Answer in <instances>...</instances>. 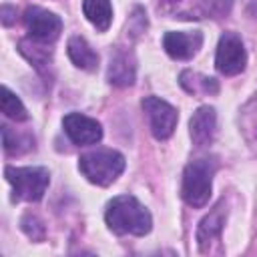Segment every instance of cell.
I'll return each instance as SVG.
<instances>
[{
    "label": "cell",
    "mask_w": 257,
    "mask_h": 257,
    "mask_svg": "<svg viewBox=\"0 0 257 257\" xmlns=\"http://www.w3.org/2000/svg\"><path fill=\"white\" fill-rule=\"evenodd\" d=\"M80 173L98 187H108L124 171V157L112 149H98L78 159Z\"/></svg>",
    "instance_id": "3957f363"
},
{
    "label": "cell",
    "mask_w": 257,
    "mask_h": 257,
    "mask_svg": "<svg viewBox=\"0 0 257 257\" xmlns=\"http://www.w3.org/2000/svg\"><path fill=\"white\" fill-rule=\"evenodd\" d=\"M82 12L86 20L100 32L108 30L112 22V6L110 0H82Z\"/></svg>",
    "instance_id": "5bb4252c"
},
{
    "label": "cell",
    "mask_w": 257,
    "mask_h": 257,
    "mask_svg": "<svg viewBox=\"0 0 257 257\" xmlns=\"http://www.w3.org/2000/svg\"><path fill=\"white\" fill-rule=\"evenodd\" d=\"M46 42H42V40H36V38H24V40H20V52L36 66V68H42V66H46L48 62H50V56H52V50L50 48H46L44 46Z\"/></svg>",
    "instance_id": "e0dca14e"
},
{
    "label": "cell",
    "mask_w": 257,
    "mask_h": 257,
    "mask_svg": "<svg viewBox=\"0 0 257 257\" xmlns=\"http://www.w3.org/2000/svg\"><path fill=\"white\" fill-rule=\"evenodd\" d=\"M215 131H217V114H215V108L205 104V106H199L191 120H189V133H191V139L197 147H207L213 137H215Z\"/></svg>",
    "instance_id": "7c38bea8"
},
{
    "label": "cell",
    "mask_w": 257,
    "mask_h": 257,
    "mask_svg": "<svg viewBox=\"0 0 257 257\" xmlns=\"http://www.w3.org/2000/svg\"><path fill=\"white\" fill-rule=\"evenodd\" d=\"M104 221L108 229L116 235L143 237L153 227L151 213L133 195H118L112 201H108L106 211H104Z\"/></svg>",
    "instance_id": "6da1fadb"
},
{
    "label": "cell",
    "mask_w": 257,
    "mask_h": 257,
    "mask_svg": "<svg viewBox=\"0 0 257 257\" xmlns=\"http://www.w3.org/2000/svg\"><path fill=\"white\" fill-rule=\"evenodd\" d=\"M161 10L171 14V18H183V20H197L207 14L201 0H161Z\"/></svg>",
    "instance_id": "2e32d148"
},
{
    "label": "cell",
    "mask_w": 257,
    "mask_h": 257,
    "mask_svg": "<svg viewBox=\"0 0 257 257\" xmlns=\"http://www.w3.org/2000/svg\"><path fill=\"white\" fill-rule=\"evenodd\" d=\"M108 82L114 86H131L137 76V60L135 54L126 48H114L108 60Z\"/></svg>",
    "instance_id": "8fae6325"
},
{
    "label": "cell",
    "mask_w": 257,
    "mask_h": 257,
    "mask_svg": "<svg viewBox=\"0 0 257 257\" xmlns=\"http://www.w3.org/2000/svg\"><path fill=\"white\" fill-rule=\"evenodd\" d=\"M245 64H247V52L243 40L235 32H225L217 44V54H215L217 70L225 76H235L245 70Z\"/></svg>",
    "instance_id": "8992f818"
},
{
    "label": "cell",
    "mask_w": 257,
    "mask_h": 257,
    "mask_svg": "<svg viewBox=\"0 0 257 257\" xmlns=\"http://www.w3.org/2000/svg\"><path fill=\"white\" fill-rule=\"evenodd\" d=\"M225 217H227L225 205L219 203L207 217L201 219V223L197 227V243H199L201 253H213V243H219V239H221Z\"/></svg>",
    "instance_id": "30bf717a"
},
{
    "label": "cell",
    "mask_w": 257,
    "mask_h": 257,
    "mask_svg": "<svg viewBox=\"0 0 257 257\" xmlns=\"http://www.w3.org/2000/svg\"><path fill=\"white\" fill-rule=\"evenodd\" d=\"M20 225H22L24 233H26L32 241H42V239H44V225H42V221H40L36 215H32V213L24 215L22 221H20Z\"/></svg>",
    "instance_id": "44dd1931"
},
{
    "label": "cell",
    "mask_w": 257,
    "mask_h": 257,
    "mask_svg": "<svg viewBox=\"0 0 257 257\" xmlns=\"http://www.w3.org/2000/svg\"><path fill=\"white\" fill-rule=\"evenodd\" d=\"M4 175L18 201H40L50 183L44 167H6Z\"/></svg>",
    "instance_id": "277c9868"
},
{
    "label": "cell",
    "mask_w": 257,
    "mask_h": 257,
    "mask_svg": "<svg viewBox=\"0 0 257 257\" xmlns=\"http://www.w3.org/2000/svg\"><path fill=\"white\" fill-rule=\"evenodd\" d=\"M201 46H203V34L199 30H193V32H175V30H171L163 36V48L175 60L193 58L199 52Z\"/></svg>",
    "instance_id": "9c48e42d"
},
{
    "label": "cell",
    "mask_w": 257,
    "mask_h": 257,
    "mask_svg": "<svg viewBox=\"0 0 257 257\" xmlns=\"http://www.w3.org/2000/svg\"><path fill=\"white\" fill-rule=\"evenodd\" d=\"M209 8L217 16H227L233 8V0H209Z\"/></svg>",
    "instance_id": "7402d4cb"
},
{
    "label": "cell",
    "mask_w": 257,
    "mask_h": 257,
    "mask_svg": "<svg viewBox=\"0 0 257 257\" xmlns=\"http://www.w3.org/2000/svg\"><path fill=\"white\" fill-rule=\"evenodd\" d=\"M22 141H30V139L16 135V133L10 131V126L2 124V143H4V151H6L8 155H20V153L28 151L30 145H26V143L22 145Z\"/></svg>",
    "instance_id": "ffe728a7"
},
{
    "label": "cell",
    "mask_w": 257,
    "mask_h": 257,
    "mask_svg": "<svg viewBox=\"0 0 257 257\" xmlns=\"http://www.w3.org/2000/svg\"><path fill=\"white\" fill-rule=\"evenodd\" d=\"M2 96H0V108L2 112L12 118V120H26L28 118V112H26V106L22 104V100L8 88V86H2Z\"/></svg>",
    "instance_id": "d6986e66"
},
{
    "label": "cell",
    "mask_w": 257,
    "mask_h": 257,
    "mask_svg": "<svg viewBox=\"0 0 257 257\" xmlns=\"http://www.w3.org/2000/svg\"><path fill=\"white\" fill-rule=\"evenodd\" d=\"M10 14H16V10L10 8V6H2V24H4V26H10V24H12L14 18H12Z\"/></svg>",
    "instance_id": "603a6c76"
},
{
    "label": "cell",
    "mask_w": 257,
    "mask_h": 257,
    "mask_svg": "<svg viewBox=\"0 0 257 257\" xmlns=\"http://www.w3.org/2000/svg\"><path fill=\"white\" fill-rule=\"evenodd\" d=\"M66 52L74 66H78L82 70H96L98 54L92 50V46L82 36H70L68 44H66Z\"/></svg>",
    "instance_id": "4fadbf2b"
},
{
    "label": "cell",
    "mask_w": 257,
    "mask_h": 257,
    "mask_svg": "<svg viewBox=\"0 0 257 257\" xmlns=\"http://www.w3.org/2000/svg\"><path fill=\"white\" fill-rule=\"evenodd\" d=\"M62 126L66 137L78 145V147H86V145H94L102 139V126L98 120L84 116L80 112H70L62 118Z\"/></svg>",
    "instance_id": "ba28073f"
},
{
    "label": "cell",
    "mask_w": 257,
    "mask_h": 257,
    "mask_svg": "<svg viewBox=\"0 0 257 257\" xmlns=\"http://www.w3.org/2000/svg\"><path fill=\"white\" fill-rule=\"evenodd\" d=\"M141 106L147 112L149 126H151V133H153L155 139L165 141L175 133L179 112L173 104H169L167 100H163L159 96H145Z\"/></svg>",
    "instance_id": "5b68a950"
},
{
    "label": "cell",
    "mask_w": 257,
    "mask_h": 257,
    "mask_svg": "<svg viewBox=\"0 0 257 257\" xmlns=\"http://www.w3.org/2000/svg\"><path fill=\"white\" fill-rule=\"evenodd\" d=\"M24 24H26L28 34L36 40H42V42H52L62 32V20L54 12H50L46 8H40V6L26 8Z\"/></svg>",
    "instance_id": "52a82bcc"
},
{
    "label": "cell",
    "mask_w": 257,
    "mask_h": 257,
    "mask_svg": "<svg viewBox=\"0 0 257 257\" xmlns=\"http://www.w3.org/2000/svg\"><path fill=\"white\" fill-rule=\"evenodd\" d=\"M179 82L181 86L189 92V94H217L219 92V82L211 76H205L201 72H195V70H183L181 76H179Z\"/></svg>",
    "instance_id": "9a60e30c"
},
{
    "label": "cell",
    "mask_w": 257,
    "mask_h": 257,
    "mask_svg": "<svg viewBox=\"0 0 257 257\" xmlns=\"http://www.w3.org/2000/svg\"><path fill=\"white\" fill-rule=\"evenodd\" d=\"M239 124H241V133H243L245 141L249 143V147L253 151H257V100H251L243 106Z\"/></svg>",
    "instance_id": "ac0fdd59"
},
{
    "label": "cell",
    "mask_w": 257,
    "mask_h": 257,
    "mask_svg": "<svg viewBox=\"0 0 257 257\" xmlns=\"http://www.w3.org/2000/svg\"><path fill=\"white\" fill-rule=\"evenodd\" d=\"M215 171H217V161L213 157L195 159L185 167L181 195L187 205L199 209L209 203Z\"/></svg>",
    "instance_id": "7a4b0ae2"
}]
</instances>
